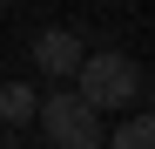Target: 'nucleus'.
I'll return each instance as SVG.
<instances>
[{
	"label": "nucleus",
	"mask_w": 155,
	"mask_h": 149,
	"mask_svg": "<svg viewBox=\"0 0 155 149\" xmlns=\"http://www.w3.org/2000/svg\"><path fill=\"white\" fill-rule=\"evenodd\" d=\"M74 88H81L101 115H115V109H128V102L142 95V68L128 61V54H115V47H101V54H81Z\"/></svg>",
	"instance_id": "nucleus-2"
},
{
	"label": "nucleus",
	"mask_w": 155,
	"mask_h": 149,
	"mask_svg": "<svg viewBox=\"0 0 155 149\" xmlns=\"http://www.w3.org/2000/svg\"><path fill=\"white\" fill-rule=\"evenodd\" d=\"M34 109H41V95H34L27 81H7V88H0V122H7V136H20V129H27V122H34Z\"/></svg>",
	"instance_id": "nucleus-4"
},
{
	"label": "nucleus",
	"mask_w": 155,
	"mask_h": 149,
	"mask_svg": "<svg viewBox=\"0 0 155 149\" xmlns=\"http://www.w3.org/2000/svg\"><path fill=\"white\" fill-rule=\"evenodd\" d=\"M81 34H68V27H41L34 34V68L41 74H54V81H74V68H81Z\"/></svg>",
	"instance_id": "nucleus-3"
},
{
	"label": "nucleus",
	"mask_w": 155,
	"mask_h": 149,
	"mask_svg": "<svg viewBox=\"0 0 155 149\" xmlns=\"http://www.w3.org/2000/svg\"><path fill=\"white\" fill-rule=\"evenodd\" d=\"M34 122H41V136L54 149H101L108 142V122H101V109L81 88H47L41 109H34Z\"/></svg>",
	"instance_id": "nucleus-1"
},
{
	"label": "nucleus",
	"mask_w": 155,
	"mask_h": 149,
	"mask_svg": "<svg viewBox=\"0 0 155 149\" xmlns=\"http://www.w3.org/2000/svg\"><path fill=\"white\" fill-rule=\"evenodd\" d=\"M108 142H115V149H155V109H148V115L115 122V129H108Z\"/></svg>",
	"instance_id": "nucleus-5"
}]
</instances>
